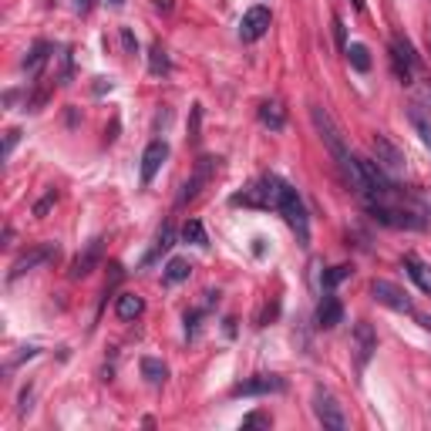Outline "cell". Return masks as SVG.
<instances>
[{"instance_id": "obj_1", "label": "cell", "mask_w": 431, "mask_h": 431, "mask_svg": "<svg viewBox=\"0 0 431 431\" xmlns=\"http://www.w3.org/2000/svg\"><path fill=\"white\" fill-rule=\"evenodd\" d=\"M283 179L267 172V176H260L256 182H250L243 192H236L229 203L233 206H250V209H277L280 206V196H283Z\"/></svg>"}, {"instance_id": "obj_2", "label": "cell", "mask_w": 431, "mask_h": 431, "mask_svg": "<svg viewBox=\"0 0 431 431\" xmlns=\"http://www.w3.org/2000/svg\"><path fill=\"white\" fill-rule=\"evenodd\" d=\"M277 213L287 219V226L293 229V236H297V243L300 246H310V213H307V203H304V196L293 189L290 182L283 186V196H280V206H277Z\"/></svg>"}, {"instance_id": "obj_3", "label": "cell", "mask_w": 431, "mask_h": 431, "mask_svg": "<svg viewBox=\"0 0 431 431\" xmlns=\"http://www.w3.org/2000/svg\"><path fill=\"white\" fill-rule=\"evenodd\" d=\"M58 253H61V246H58V243H41V246H34V250H27L24 256H17V260H14L11 273H7V283H17V280L24 277V273H31V270L54 263Z\"/></svg>"}, {"instance_id": "obj_4", "label": "cell", "mask_w": 431, "mask_h": 431, "mask_svg": "<svg viewBox=\"0 0 431 431\" xmlns=\"http://www.w3.org/2000/svg\"><path fill=\"white\" fill-rule=\"evenodd\" d=\"M391 68H394V75H398L401 85H411V81H415L418 54H415V48H411L408 38H401V34H394L391 38Z\"/></svg>"}, {"instance_id": "obj_5", "label": "cell", "mask_w": 431, "mask_h": 431, "mask_svg": "<svg viewBox=\"0 0 431 431\" xmlns=\"http://www.w3.org/2000/svg\"><path fill=\"white\" fill-rule=\"evenodd\" d=\"M216 169H219V159H213V155H199V162H196V169H192V176L186 179V186H182V192H179V206L192 203V199L209 186V179H213Z\"/></svg>"}, {"instance_id": "obj_6", "label": "cell", "mask_w": 431, "mask_h": 431, "mask_svg": "<svg viewBox=\"0 0 431 431\" xmlns=\"http://www.w3.org/2000/svg\"><path fill=\"white\" fill-rule=\"evenodd\" d=\"M314 415H317V421L324 425V428H330V431H344V428H347L344 408L337 405V398H334L330 391H324V388L314 391Z\"/></svg>"}, {"instance_id": "obj_7", "label": "cell", "mask_w": 431, "mask_h": 431, "mask_svg": "<svg viewBox=\"0 0 431 431\" xmlns=\"http://www.w3.org/2000/svg\"><path fill=\"white\" fill-rule=\"evenodd\" d=\"M287 391V378L280 374H253V378L240 381L233 388V398H260V394H283Z\"/></svg>"}, {"instance_id": "obj_8", "label": "cell", "mask_w": 431, "mask_h": 431, "mask_svg": "<svg viewBox=\"0 0 431 431\" xmlns=\"http://www.w3.org/2000/svg\"><path fill=\"white\" fill-rule=\"evenodd\" d=\"M371 149H374V155H378V165L388 172L391 179L398 176H405V169H408V159L405 152L394 145V142H388L384 135H374V142H371Z\"/></svg>"}, {"instance_id": "obj_9", "label": "cell", "mask_w": 431, "mask_h": 431, "mask_svg": "<svg viewBox=\"0 0 431 431\" xmlns=\"http://www.w3.org/2000/svg\"><path fill=\"white\" fill-rule=\"evenodd\" d=\"M371 297L384 304L388 310H398V314H415V304H411V297H408L401 287H394L388 280H374L371 283Z\"/></svg>"}, {"instance_id": "obj_10", "label": "cell", "mask_w": 431, "mask_h": 431, "mask_svg": "<svg viewBox=\"0 0 431 431\" xmlns=\"http://www.w3.org/2000/svg\"><path fill=\"white\" fill-rule=\"evenodd\" d=\"M374 351H378V334H374V327H371L368 320H357L354 324V361H357V368L361 371L368 368Z\"/></svg>"}, {"instance_id": "obj_11", "label": "cell", "mask_w": 431, "mask_h": 431, "mask_svg": "<svg viewBox=\"0 0 431 431\" xmlns=\"http://www.w3.org/2000/svg\"><path fill=\"white\" fill-rule=\"evenodd\" d=\"M270 31V11L263 7V4H256V7H250V11L243 14L240 21V41H246V44H253V41H260L263 34Z\"/></svg>"}, {"instance_id": "obj_12", "label": "cell", "mask_w": 431, "mask_h": 431, "mask_svg": "<svg viewBox=\"0 0 431 431\" xmlns=\"http://www.w3.org/2000/svg\"><path fill=\"white\" fill-rule=\"evenodd\" d=\"M169 159V145L162 139H155L145 145V152H142V186H152V179L159 176V169L165 165Z\"/></svg>"}, {"instance_id": "obj_13", "label": "cell", "mask_w": 431, "mask_h": 431, "mask_svg": "<svg viewBox=\"0 0 431 431\" xmlns=\"http://www.w3.org/2000/svg\"><path fill=\"white\" fill-rule=\"evenodd\" d=\"M102 246H105L102 236H98V240H91L88 246H85V253H78V260L71 263V273H68V277H71V280H85V277H88L91 270L102 263Z\"/></svg>"}, {"instance_id": "obj_14", "label": "cell", "mask_w": 431, "mask_h": 431, "mask_svg": "<svg viewBox=\"0 0 431 431\" xmlns=\"http://www.w3.org/2000/svg\"><path fill=\"white\" fill-rule=\"evenodd\" d=\"M337 324H344V304L334 297V293H327V297L317 304V327L320 330H334Z\"/></svg>"}, {"instance_id": "obj_15", "label": "cell", "mask_w": 431, "mask_h": 431, "mask_svg": "<svg viewBox=\"0 0 431 431\" xmlns=\"http://www.w3.org/2000/svg\"><path fill=\"white\" fill-rule=\"evenodd\" d=\"M405 270H408V277L418 283V290L431 297V263H421L415 253H408L405 256Z\"/></svg>"}, {"instance_id": "obj_16", "label": "cell", "mask_w": 431, "mask_h": 431, "mask_svg": "<svg viewBox=\"0 0 431 431\" xmlns=\"http://www.w3.org/2000/svg\"><path fill=\"white\" fill-rule=\"evenodd\" d=\"M115 314H118V320H135L145 314V300H142L139 293H122L115 300Z\"/></svg>"}, {"instance_id": "obj_17", "label": "cell", "mask_w": 431, "mask_h": 431, "mask_svg": "<svg viewBox=\"0 0 431 431\" xmlns=\"http://www.w3.org/2000/svg\"><path fill=\"white\" fill-rule=\"evenodd\" d=\"M51 44H48V41H38V44H34V48H31V54H27L24 58V71L31 78H38L41 75V68H44V64H48V58H51Z\"/></svg>"}, {"instance_id": "obj_18", "label": "cell", "mask_w": 431, "mask_h": 431, "mask_svg": "<svg viewBox=\"0 0 431 431\" xmlns=\"http://www.w3.org/2000/svg\"><path fill=\"white\" fill-rule=\"evenodd\" d=\"M260 122H263L270 132H283V125H287V112H283V105H280V102H263V105H260Z\"/></svg>"}, {"instance_id": "obj_19", "label": "cell", "mask_w": 431, "mask_h": 431, "mask_svg": "<svg viewBox=\"0 0 431 431\" xmlns=\"http://www.w3.org/2000/svg\"><path fill=\"white\" fill-rule=\"evenodd\" d=\"M189 273H192L189 260H186V256H172V260L165 263L162 280H165V283H186V280H189Z\"/></svg>"}, {"instance_id": "obj_20", "label": "cell", "mask_w": 431, "mask_h": 431, "mask_svg": "<svg viewBox=\"0 0 431 431\" xmlns=\"http://www.w3.org/2000/svg\"><path fill=\"white\" fill-rule=\"evenodd\" d=\"M172 243H176V229H172V223H165V226L159 229V236H155L152 253L145 256V267H149V263H155L162 253H169V250H172Z\"/></svg>"}, {"instance_id": "obj_21", "label": "cell", "mask_w": 431, "mask_h": 431, "mask_svg": "<svg viewBox=\"0 0 431 431\" xmlns=\"http://www.w3.org/2000/svg\"><path fill=\"white\" fill-rule=\"evenodd\" d=\"M139 368H142V378L149 381V384H155V388H159V384H165V378H169V368H165L159 357H142Z\"/></svg>"}, {"instance_id": "obj_22", "label": "cell", "mask_w": 431, "mask_h": 431, "mask_svg": "<svg viewBox=\"0 0 431 431\" xmlns=\"http://www.w3.org/2000/svg\"><path fill=\"white\" fill-rule=\"evenodd\" d=\"M347 61H351V68L354 71H361V75H368L371 71V51L364 48V44H347Z\"/></svg>"}, {"instance_id": "obj_23", "label": "cell", "mask_w": 431, "mask_h": 431, "mask_svg": "<svg viewBox=\"0 0 431 431\" xmlns=\"http://www.w3.org/2000/svg\"><path fill=\"white\" fill-rule=\"evenodd\" d=\"M149 71H152V75H169V71H172L169 51H165L162 44H152V51H149Z\"/></svg>"}, {"instance_id": "obj_24", "label": "cell", "mask_w": 431, "mask_h": 431, "mask_svg": "<svg viewBox=\"0 0 431 431\" xmlns=\"http://www.w3.org/2000/svg\"><path fill=\"white\" fill-rule=\"evenodd\" d=\"M182 240L186 243H192V246H209V236H206V226L199 223V219H189L186 226H182Z\"/></svg>"}, {"instance_id": "obj_25", "label": "cell", "mask_w": 431, "mask_h": 431, "mask_svg": "<svg viewBox=\"0 0 431 431\" xmlns=\"http://www.w3.org/2000/svg\"><path fill=\"white\" fill-rule=\"evenodd\" d=\"M347 277H351V267H347V263H341V267H330V270H324V273H320V287H324V290H334V287H337V283H344Z\"/></svg>"}, {"instance_id": "obj_26", "label": "cell", "mask_w": 431, "mask_h": 431, "mask_svg": "<svg viewBox=\"0 0 431 431\" xmlns=\"http://www.w3.org/2000/svg\"><path fill=\"white\" fill-rule=\"evenodd\" d=\"M411 125L418 128L421 142H425V145H428V149H431V122H428V118H425V115H421V108H411Z\"/></svg>"}, {"instance_id": "obj_27", "label": "cell", "mask_w": 431, "mask_h": 431, "mask_svg": "<svg viewBox=\"0 0 431 431\" xmlns=\"http://www.w3.org/2000/svg\"><path fill=\"white\" fill-rule=\"evenodd\" d=\"M54 203H58V192H54V189H48V192H44V196H41V199H38V203H34V209H31V216H38V219H44V216H48V213H51V209H54Z\"/></svg>"}, {"instance_id": "obj_28", "label": "cell", "mask_w": 431, "mask_h": 431, "mask_svg": "<svg viewBox=\"0 0 431 431\" xmlns=\"http://www.w3.org/2000/svg\"><path fill=\"white\" fill-rule=\"evenodd\" d=\"M199 125H203V105H192V125H189V142H199Z\"/></svg>"}, {"instance_id": "obj_29", "label": "cell", "mask_w": 431, "mask_h": 431, "mask_svg": "<svg viewBox=\"0 0 431 431\" xmlns=\"http://www.w3.org/2000/svg\"><path fill=\"white\" fill-rule=\"evenodd\" d=\"M122 48L125 54H139V38L132 34V27H122Z\"/></svg>"}, {"instance_id": "obj_30", "label": "cell", "mask_w": 431, "mask_h": 431, "mask_svg": "<svg viewBox=\"0 0 431 431\" xmlns=\"http://www.w3.org/2000/svg\"><path fill=\"white\" fill-rule=\"evenodd\" d=\"M243 428H270V415L253 411V415H246V418H243Z\"/></svg>"}, {"instance_id": "obj_31", "label": "cell", "mask_w": 431, "mask_h": 431, "mask_svg": "<svg viewBox=\"0 0 431 431\" xmlns=\"http://www.w3.org/2000/svg\"><path fill=\"white\" fill-rule=\"evenodd\" d=\"M17 142H21V132L11 128V132H7V139H4V159H11V152L17 149Z\"/></svg>"}, {"instance_id": "obj_32", "label": "cell", "mask_w": 431, "mask_h": 431, "mask_svg": "<svg viewBox=\"0 0 431 431\" xmlns=\"http://www.w3.org/2000/svg\"><path fill=\"white\" fill-rule=\"evenodd\" d=\"M199 317H203V310H189V314H186V334H189V337H196V330H199Z\"/></svg>"}, {"instance_id": "obj_33", "label": "cell", "mask_w": 431, "mask_h": 431, "mask_svg": "<svg viewBox=\"0 0 431 431\" xmlns=\"http://www.w3.org/2000/svg\"><path fill=\"white\" fill-rule=\"evenodd\" d=\"M334 38H337V48L347 51V34H344V21H341V17H334Z\"/></svg>"}, {"instance_id": "obj_34", "label": "cell", "mask_w": 431, "mask_h": 431, "mask_svg": "<svg viewBox=\"0 0 431 431\" xmlns=\"http://www.w3.org/2000/svg\"><path fill=\"white\" fill-rule=\"evenodd\" d=\"M91 7H95V0H75V11L78 14H88Z\"/></svg>"}, {"instance_id": "obj_35", "label": "cell", "mask_w": 431, "mask_h": 431, "mask_svg": "<svg viewBox=\"0 0 431 431\" xmlns=\"http://www.w3.org/2000/svg\"><path fill=\"white\" fill-rule=\"evenodd\" d=\"M27 408H31V388H24V391H21V415H24Z\"/></svg>"}, {"instance_id": "obj_36", "label": "cell", "mask_w": 431, "mask_h": 431, "mask_svg": "<svg viewBox=\"0 0 431 431\" xmlns=\"http://www.w3.org/2000/svg\"><path fill=\"white\" fill-rule=\"evenodd\" d=\"M159 11L169 14V11H172V0H159Z\"/></svg>"}, {"instance_id": "obj_37", "label": "cell", "mask_w": 431, "mask_h": 431, "mask_svg": "<svg viewBox=\"0 0 431 431\" xmlns=\"http://www.w3.org/2000/svg\"><path fill=\"white\" fill-rule=\"evenodd\" d=\"M351 4H354V11H357V14H364V0H351Z\"/></svg>"}, {"instance_id": "obj_38", "label": "cell", "mask_w": 431, "mask_h": 431, "mask_svg": "<svg viewBox=\"0 0 431 431\" xmlns=\"http://www.w3.org/2000/svg\"><path fill=\"white\" fill-rule=\"evenodd\" d=\"M418 324H421L425 330H431V317H418Z\"/></svg>"}, {"instance_id": "obj_39", "label": "cell", "mask_w": 431, "mask_h": 431, "mask_svg": "<svg viewBox=\"0 0 431 431\" xmlns=\"http://www.w3.org/2000/svg\"><path fill=\"white\" fill-rule=\"evenodd\" d=\"M108 7H125V0H105Z\"/></svg>"}, {"instance_id": "obj_40", "label": "cell", "mask_w": 431, "mask_h": 431, "mask_svg": "<svg viewBox=\"0 0 431 431\" xmlns=\"http://www.w3.org/2000/svg\"><path fill=\"white\" fill-rule=\"evenodd\" d=\"M425 98H428V102H431V85H425Z\"/></svg>"}]
</instances>
